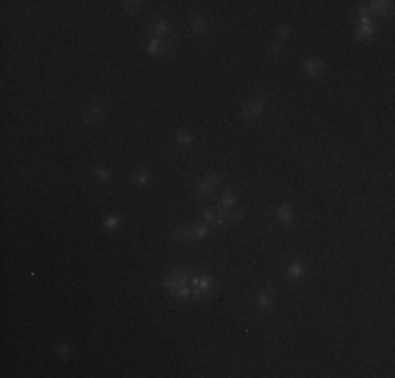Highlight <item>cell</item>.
<instances>
[{
  "mask_svg": "<svg viewBox=\"0 0 395 378\" xmlns=\"http://www.w3.org/2000/svg\"><path fill=\"white\" fill-rule=\"evenodd\" d=\"M208 236V223H198V225H181L173 233H170V240L175 242H194V240H202Z\"/></svg>",
  "mask_w": 395,
  "mask_h": 378,
  "instance_id": "obj_1",
  "label": "cell"
},
{
  "mask_svg": "<svg viewBox=\"0 0 395 378\" xmlns=\"http://www.w3.org/2000/svg\"><path fill=\"white\" fill-rule=\"evenodd\" d=\"M107 114V105L103 103V101H88V103L82 105V109H80V118H82V122H86V124H95V122L103 120Z\"/></svg>",
  "mask_w": 395,
  "mask_h": 378,
  "instance_id": "obj_2",
  "label": "cell"
},
{
  "mask_svg": "<svg viewBox=\"0 0 395 378\" xmlns=\"http://www.w3.org/2000/svg\"><path fill=\"white\" fill-rule=\"evenodd\" d=\"M265 111V97H255L248 99L244 105H242V118L246 122H255L261 118V114Z\"/></svg>",
  "mask_w": 395,
  "mask_h": 378,
  "instance_id": "obj_3",
  "label": "cell"
},
{
  "mask_svg": "<svg viewBox=\"0 0 395 378\" xmlns=\"http://www.w3.org/2000/svg\"><path fill=\"white\" fill-rule=\"evenodd\" d=\"M219 185H221V177L219 175H208V177H204L194 187V196H198V198H210V196H215V193H217Z\"/></svg>",
  "mask_w": 395,
  "mask_h": 378,
  "instance_id": "obj_4",
  "label": "cell"
},
{
  "mask_svg": "<svg viewBox=\"0 0 395 378\" xmlns=\"http://www.w3.org/2000/svg\"><path fill=\"white\" fill-rule=\"evenodd\" d=\"M149 34L151 38H158V40H168L170 36V23L166 17H154L149 21Z\"/></svg>",
  "mask_w": 395,
  "mask_h": 378,
  "instance_id": "obj_5",
  "label": "cell"
},
{
  "mask_svg": "<svg viewBox=\"0 0 395 378\" xmlns=\"http://www.w3.org/2000/svg\"><path fill=\"white\" fill-rule=\"evenodd\" d=\"M303 69H305V74L311 78H322L324 71H326V65H324V61H320V59H305L303 61Z\"/></svg>",
  "mask_w": 395,
  "mask_h": 378,
  "instance_id": "obj_6",
  "label": "cell"
},
{
  "mask_svg": "<svg viewBox=\"0 0 395 378\" xmlns=\"http://www.w3.org/2000/svg\"><path fill=\"white\" fill-rule=\"evenodd\" d=\"M271 294H273L271 286H267L265 290L259 292V296H257V309H259V313H269V311H271V307H273Z\"/></svg>",
  "mask_w": 395,
  "mask_h": 378,
  "instance_id": "obj_7",
  "label": "cell"
},
{
  "mask_svg": "<svg viewBox=\"0 0 395 378\" xmlns=\"http://www.w3.org/2000/svg\"><path fill=\"white\" fill-rule=\"evenodd\" d=\"M356 34H358V38H362V40H366V38H372V36H374V25H372V19H370L368 15H362L360 23H358V29H356Z\"/></svg>",
  "mask_w": 395,
  "mask_h": 378,
  "instance_id": "obj_8",
  "label": "cell"
},
{
  "mask_svg": "<svg viewBox=\"0 0 395 378\" xmlns=\"http://www.w3.org/2000/svg\"><path fill=\"white\" fill-rule=\"evenodd\" d=\"M292 219H295V212H292V206L290 204H280L278 206V221L282 227H290L292 225Z\"/></svg>",
  "mask_w": 395,
  "mask_h": 378,
  "instance_id": "obj_9",
  "label": "cell"
},
{
  "mask_svg": "<svg viewBox=\"0 0 395 378\" xmlns=\"http://www.w3.org/2000/svg\"><path fill=\"white\" fill-rule=\"evenodd\" d=\"M238 204V193L234 189H227L219 200V210H231Z\"/></svg>",
  "mask_w": 395,
  "mask_h": 378,
  "instance_id": "obj_10",
  "label": "cell"
},
{
  "mask_svg": "<svg viewBox=\"0 0 395 378\" xmlns=\"http://www.w3.org/2000/svg\"><path fill=\"white\" fill-rule=\"evenodd\" d=\"M189 27H191V34H204L208 29V21L202 15H191L189 17Z\"/></svg>",
  "mask_w": 395,
  "mask_h": 378,
  "instance_id": "obj_11",
  "label": "cell"
},
{
  "mask_svg": "<svg viewBox=\"0 0 395 378\" xmlns=\"http://www.w3.org/2000/svg\"><path fill=\"white\" fill-rule=\"evenodd\" d=\"M286 275H288L290 280H301L303 275H305V265L299 263V261H297V263H292L290 267L286 269Z\"/></svg>",
  "mask_w": 395,
  "mask_h": 378,
  "instance_id": "obj_12",
  "label": "cell"
},
{
  "mask_svg": "<svg viewBox=\"0 0 395 378\" xmlns=\"http://www.w3.org/2000/svg\"><path fill=\"white\" fill-rule=\"evenodd\" d=\"M133 181L137 183V185H147V183L151 181V172L149 170H145V168H139V170H135L133 172Z\"/></svg>",
  "mask_w": 395,
  "mask_h": 378,
  "instance_id": "obj_13",
  "label": "cell"
},
{
  "mask_svg": "<svg viewBox=\"0 0 395 378\" xmlns=\"http://www.w3.org/2000/svg\"><path fill=\"white\" fill-rule=\"evenodd\" d=\"M175 143L177 145H191L194 143V135H189V132H183V130H177L175 132Z\"/></svg>",
  "mask_w": 395,
  "mask_h": 378,
  "instance_id": "obj_14",
  "label": "cell"
},
{
  "mask_svg": "<svg viewBox=\"0 0 395 378\" xmlns=\"http://www.w3.org/2000/svg\"><path fill=\"white\" fill-rule=\"evenodd\" d=\"M90 172H93V177H95L97 181H103V183L111 181V172H109L107 168H103V166H95Z\"/></svg>",
  "mask_w": 395,
  "mask_h": 378,
  "instance_id": "obj_15",
  "label": "cell"
},
{
  "mask_svg": "<svg viewBox=\"0 0 395 378\" xmlns=\"http://www.w3.org/2000/svg\"><path fill=\"white\" fill-rule=\"evenodd\" d=\"M120 221H122V219H120V214H109V217L105 219V223H103V227L105 229H118Z\"/></svg>",
  "mask_w": 395,
  "mask_h": 378,
  "instance_id": "obj_16",
  "label": "cell"
},
{
  "mask_svg": "<svg viewBox=\"0 0 395 378\" xmlns=\"http://www.w3.org/2000/svg\"><path fill=\"white\" fill-rule=\"evenodd\" d=\"M69 355H72V349H69L67 343L57 347V357H59V360H69Z\"/></svg>",
  "mask_w": 395,
  "mask_h": 378,
  "instance_id": "obj_17",
  "label": "cell"
},
{
  "mask_svg": "<svg viewBox=\"0 0 395 378\" xmlns=\"http://www.w3.org/2000/svg\"><path fill=\"white\" fill-rule=\"evenodd\" d=\"M124 4V8L128 13H139V11H143V2L141 0H135V2H122Z\"/></svg>",
  "mask_w": 395,
  "mask_h": 378,
  "instance_id": "obj_18",
  "label": "cell"
},
{
  "mask_svg": "<svg viewBox=\"0 0 395 378\" xmlns=\"http://www.w3.org/2000/svg\"><path fill=\"white\" fill-rule=\"evenodd\" d=\"M286 36H288V27L286 25H282V27H278V42H286Z\"/></svg>",
  "mask_w": 395,
  "mask_h": 378,
  "instance_id": "obj_19",
  "label": "cell"
}]
</instances>
